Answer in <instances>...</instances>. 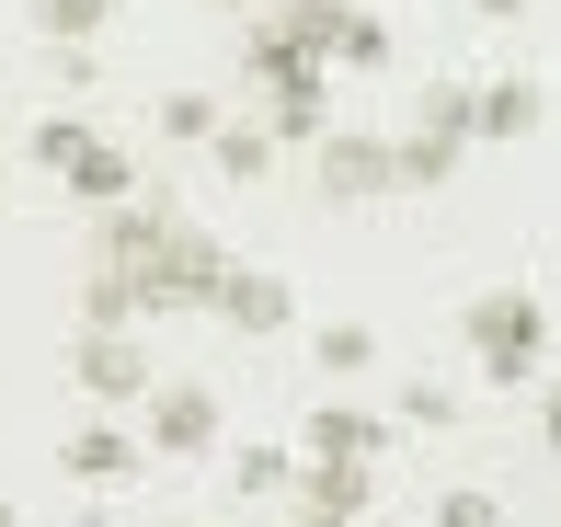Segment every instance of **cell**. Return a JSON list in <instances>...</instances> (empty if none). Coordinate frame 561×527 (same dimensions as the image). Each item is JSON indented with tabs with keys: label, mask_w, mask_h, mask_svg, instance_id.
Listing matches in <instances>:
<instances>
[{
	"label": "cell",
	"mask_w": 561,
	"mask_h": 527,
	"mask_svg": "<svg viewBox=\"0 0 561 527\" xmlns=\"http://www.w3.org/2000/svg\"><path fill=\"white\" fill-rule=\"evenodd\" d=\"M229 287V253L195 218H172L161 195H126V207H104V230H92V333H138V321H172V310H218Z\"/></svg>",
	"instance_id": "cell-1"
},
{
	"label": "cell",
	"mask_w": 561,
	"mask_h": 527,
	"mask_svg": "<svg viewBox=\"0 0 561 527\" xmlns=\"http://www.w3.org/2000/svg\"><path fill=\"white\" fill-rule=\"evenodd\" d=\"M458 333H470V367L481 379H504V390H527L539 379V356H550V310L527 287H481L470 310H458Z\"/></svg>",
	"instance_id": "cell-2"
},
{
	"label": "cell",
	"mask_w": 561,
	"mask_h": 527,
	"mask_svg": "<svg viewBox=\"0 0 561 527\" xmlns=\"http://www.w3.org/2000/svg\"><path fill=\"white\" fill-rule=\"evenodd\" d=\"M35 172H58L81 207H126V195H138V161H126L104 127H81V115H46L35 127Z\"/></svg>",
	"instance_id": "cell-3"
},
{
	"label": "cell",
	"mask_w": 561,
	"mask_h": 527,
	"mask_svg": "<svg viewBox=\"0 0 561 527\" xmlns=\"http://www.w3.org/2000/svg\"><path fill=\"white\" fill-rule=\"evenodd\" d=\"M310 184L333 195V207H378V195H401V161H390V138H367V127H333L310 149Z\"/></svg>",
	"instance_id": "cell-4"
},
{
	"label": "cell",
	"mask_w": 561,
	"mask_h": 527,
	"mask_svg": "<svg viewBox=\"0 0 561 527\" xmlns=\"http://www.w3.org/2000/svg\"><path fill=\"white\" fill-rule=\"evenodd\" d=\"M149 447H161V459H207L218 447V390L207 379H161L149 390Z\"/></svg>",
	"instance_id": "cell-5"
},
{
	"label": "cell",
	"mask_w": 561,
	"mask_h": 527,
	"mask_svg": "<svg viewBox=\"0 0 561 527\" xmlns=\"http://www.w3.org/2000/svg\"><path fill=\"white\" fill-rule=\"evenodd\" d=\"M69 379L92 401H149V344L138 333H81L69 344Z\"/></svg>",
	"instance_id": "cell-6"
},
{
	"label": "cell",
	"mask_w": 561,
	"mask_h": 527,
	"mask_svg": "<svg viewBox=\"0 0 561 527\" xmlns=\"http://www.w3.org/2000/svg\"><path fill=\"white\" fill-rule=\"evenodd\" d=\"M287 516L298 527H355V516H367V470H355V459H310L298 493H287Z\"/></svg>",
	"instance_id": "cell-7"
},
{
	"label": "cell",
	"mask_w": 561,
	"mask_h": 527,
	"mask_svg": "<svg viewBox=\"0 0 561 527\" xmlns=\"http://www.w3.org/2000/svg\"><path fill=\"white\" fill-rule=\"evenodd\" d=\"M298 447H310V459H355V470H367L378 447H390V413H367V401H321V413L298 424Z\"/></svg>",
	"instance_id": "cell-8"
},
{
	"label": "cell",
	"mask_w": 561,
	"mask_h": 527,
	"mask_svg": "<svg viewBox=\"0 0 561 527\" xmlns=\"http://www.w3.org/2000/svg\"><path fill=\"white\" fill-rule=\"evenodd\" d=\"M218 321H229V333H287V321H298V298H287V275H264V264H229Z\"/></svg>",
	"instance_id": "cell-9"
},
{
	"label": "cell",
	"mask_w": 561,
	"mask_h": 527,
	"mask_svg": "<svg viewBox=\"0 0 561 527\" xmlns=\"http://www.w3.org/2000/svg\"><path fill=\"white\" fill-rule=\"evenodd\" d=\"M264 127H275V149H321V138H333L321 69H298V81H275V92H264Z\"/></svg>",
	"instance_id": "cell-10"
},
{
	"label": "cell",
	"mask_w": 561,
	"mask_h": 527,
	"mask_svg": "<svg viewBox=\"0 0 561 527\" xmlns=\"http://www.w3.org/2000/svg\"><path fill=\"white\" fill-rule=\"evenodd\" d=\"M138 424H81V436H69L58 447V470H69V482H126V470H138Z\"/></svg>",
	"instance_id": "cell-11"
},
{
	"label": "cell",
	"mask_w": 561,
	"mask_h": 527,
	"mask_svg": "<svg viewBox=\"0 0 561 527\" xmlns=\"http://www.w3.org/2000/svg\"><path fill=\"white\" fill-rule=\"evenodd\" d=\"M470 92H481V81H424V104H413V127H401V138H436V149H481V115H470Z\"/></svg>",
	"instance_id": "cell-12"
},
{
	"label": "cell",
	"mask_w": 561,
	"mask_h": 527,
	"mask_svg": "<svg viewBox=\"0 0 561 527\" xmlns=\"http://www.w3.org/2000/svg\"><path fill=\"white\" fill-rule=\"evenodd\" d=\"M470 115H481V138L504 149V138H539V115H550V104H539V81H481V92H470Z\"/></svg>",
	"instance_id": "cell-13"
},
{
	"label": "cell",
	"mask_w": 561,
	"mask_h": 527,
	"mask_svg": "<svg viewBox=\"0 0 561 527\" xmlns=\"http://www.w3.org/2000/svg\"><path fill=\"white\" fill-rule=\"evenodd\" d=\"M207 161L229 172V184H264V172H275V127H252V115H229V127L207 138Z\"/></svg>",
	"instance_id": "cell-14"
},
{
	"label": "cell",
	"mask_w": 561,
	"mask_h": 527,
	"mask_svg": "<svg viewBox=\"0 0 561 527\" xmlns=\"http://www.w3.org/2000/svg\"><path fill=\"white\" fill-rule=\"evenodd\" d=\"M344 12H355V0H275L264 23H275V35H287V46H310V58H321V46L344 35Z\"/></svg>",
	"instance_id": "cell-15"
},
{
	"label": "cell",
	"mask_w": 561,
	"mask_h": 527,
	"mask_svg": "<svg viewBox=\"0 0 561 527\" xmlns=\"http://www.w3.org/2000/svg\"><path fill=\"white\" fill-rule=\"evenodd\" d=\"M229 127V104H218V92H161V138H184V149H207Z\"/></svg>",
	"instance_id": "cell-16"
},
{
	"label": "cell",
	"mask_w": 561,
	"mask_h": 527,
	"mask_svg": "<svg viewBox=\"0 0 561 527\" xmlns=\"http://www.w3.org/2000/svg\"><path fill=\"white\" fill-rule=\"evenodd\" d=\"M229 482L275 505V493H298V459H287V447H241V459H229Z\"/></svg>",
	"instance_id": "cell-17"
},
{
	"label": "cell",
	"mask_w": 561,
	"mask_h": 527,
	"mask_svg": "<svg viewBox=\"0 0 561 527\" xmlns=\"http://www.w3.org/2000/svg\"><path fill=\"white\" fill-rule=\"evenodd\" d=\"M321 367H333V379L378 367V333H367V321H321Z\"/></svg>",
	"instance_id": "cell-18"
},
{
	"label": "cell",
	"mask_w": 561,
	"mask_h": 527,
	"mask_svg": "<svg viewBox=\"0 0 561 527\" xmlns=\"http://www.w3.org/2000/svg\"><path fill=\"white\" fill-rule=\"evenodd\" d=\"M333 58H344V69H390V23H378V12H344Z\"/></svg>",
	"instance_id": "cell-19"
},
{
	"label": "cell",
	"mask_w": 561,
	"mask_h": 527,
	"mask_svg": "<svg viewBox=\"0 0 561 527\" xmlns=\"http://www.w3.org/2000/svg\"><path fill=\"white\" fill-rule=\"evenodd\" d=\"M401 424H413V436H447V424H458V390L447 379H413V390H401Z\"/></svg>",
	"instance_id": "cell-20"
},
{
	"label": "cell",
	"mask_w": 561,
	"mask_h": 527,
	"mask_svg": "<svg viewBox=\"0 0 561 527\" xmlns=\"http://www.w3.org/2000/svg\"><path fill=\"white\" fill-rule=\"evenodd\" d=\"M104 12H115V0H35V23H46V35H58V46L104 35Z\"/></svg>",
	"instance_id": "cell-21"
},
{
	"label": "cell",
	"mask_w": 561,
	"mask_h": 527,
	"mask_svg": "<svg viewBox=\"0 0 561 527\" xmlns=\"http://www.w3.org/2000/svg\"><path fill=\"white\" fill-rule=\"evenodd\" d=\"M390 161H401V184H447L470 149H436V138H390Z\"/></svg>",
	"instance_id": "cell-22"
},
{
	"label": "cell",
	"mask_w": 561,
	"mask_h": 527,
	"mask_svg": "<svg viewBox=\"0 0 561 527\" xmlns=\"http://www.w3.org/2000/svg\"><path fill=\"white\" fill-rule=\"evenodd\" d=\"M436 527H504V505H493V493H470V482H458V493H436Z\"/></svg>",
	"instance_id": "cell-23"
},
{
	"label": "cell",
	"mask_w": 561,
	"mask_h": 527,
	"mask_svg": "<svg viewBox=\"0 0 561 527\" xmlns=\"http://www.w3.org/2000/svg\"><path fill=\"white\" fill-rule=\"evenodd\" d=\"M539 436H550V447H561V379H550V390H539Z\"/></svg>",
	"instance_id": "cell-24"
},
{
	"label": "cell",
	"mask_w": 561,
	"mask_h": 527,
	"mask_svg": "<svg viewBox=\"0 0 561 527\" xmlns=\"http://www.w3.org/2000/svg\"><path fill=\"white\" fill-rule=\"evenodd\" d=\"M470 12H481V23H527V0H470Z\"/></svg>",
	"instance_id": "cell-25"
},
{
	"label": "cell",
	"mask_w": 561,
	"mask_h": 527,
	"mask_svg": "<svg viewBox=\"0 0 561 527\" xmlns=\"http://www.w3.org/2000/svg\"><path fill=\"white\" fill-rule=\"evenodd\" d=\"M207 12H252V0H207Z\"/></svg>",
	"instance_id": "cell-26"
},
{
	"label": "cell",
	"mask_w": 561,
	"mask_h": 527,
	"mask_svg": "<svg viewBox=\"0 0 561 527\" xmlns=\"http://www.w3.org/2000/svg\"><path fill=\"white\" fill-rule=\"evenodd\" d=\"M0 527H12V505H0Z\"/></svg>",
	"instance_id": "cell-27"
}]
</instances>
